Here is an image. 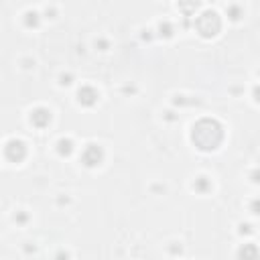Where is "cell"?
Listing matches in <instances>:
<instances>
[{"mask_svg": "<svg viewBox=\"0 0 260 260\" xmlns=\"http://www.w3.org/2000/svg\"><path fill=\"white\" fill-rule=\"evenodd\" d=\"M191 140L195 147L203 153L215 151L224 140V126L214 118H201L193 124Z\"/></svg>", "mask_w": 260, "mask_h": 260, "instance_id": "1", "label": "cell"}, {"mask_svg": "<svg viewBox=\"0 0 260 260\" xmlns=\"http://www.w3.org/2000/svg\"><path fill=\"white\" fill-rule=\"evenodd\" d=\"M195 29H197V33H199L201 37L212 39V37H215L217 33H220V29H222V18H220V15H217L215 10H205L203 15L197 16Z\"/></svg>", "mask_w": 260, "mask_h": 260, "instance_id": "2", "label": "cell"}, {"mask_svg": "<svg viewBox=\"0 0 260 260\" xmlns=\"http://www.w3.org/2000/svg\"><path fill=\"white\" fill-rule=\"evenodd\" d=\"M4 157L10 161V163H20L25 157H27V147H25V142L23 140H8L6 142V147H4Z\"/></svg>", "mask_w": 260, "mask_h": 260, "instance_id": "3", "label": "cell"}, {"mask_svg": "<svg viewBox=\"0 0 260 260\" xmlns=\"http://www.w3.org/2000/svg\"><path fill=\"white\" fill-rule=\"evenodd\" d=\"M104 159V151L98 147V144H88L81 153V163L86 165V167H98Z\"/></svg>", "mask_w": 260, "mask_h": 260, "instance_id": "4", "label": "cell"}, {"mask_svg": "<svg viewBox=\"0 0 260 260\" xmlns=\"http://www.w3.org/2000/svg\"><path fill=\"white\" fill-rule=\"evenodd\" d=\"M51 122V112L47 108H37L31 112V124L37 128H45L47 124Z\"/></svg>", "mask_w": 260, "mask_h": 260, "instance_id": "5", "label": "cell"}, {"mask_svg": "<svg viewBox=\"0 0 260 260\" xmlns=\"http://www.w3.org/2000/svg\"><path fill=\"white\" fill-rule=\"evenodd\" d=\"M77 102L81 104V106H93V104L98 102V92L90 88V86H84V88H79L77 92Z\"/></svg>", "mask_w": 260, "mask_h": 260, "instance_id": "6", "label": "cell"}, {"mask_svg": "<svg viewBox=\"0 0 260 260\" xmlns=\"http://www.w3.org/2000/svg\"><path fill=\"white\" fill-rule=\"evenodd\" d=\"M238 258L240 260H258L260 258V250H258V246L252 244V242H248L244 244L240 250H238Z\"/></svg>", "mask_w": 260, "mask_h": 260, "instance_id": "7", "label": "cell"}, {"mask_svg": "<svg viewBox=\"0 0 260 260\" xmlns=\"http://www.w3.org/2000/svg\"><path fill=\"white\" fill-rule=\"evenodd\" d=\"M57 153L61 154V157H69V154L74 153V142H71L69 138H61L57 142Z\"/></svg>", "mask_w": 260, "mask_h": 260, "instance_id": "8", "label": "cell"}, {"mask_svg": "<svg viewBox=\"0 0 260 260\" xmlns=\"http://www.w3.org/2000/svg\"><path fill=\"white\" fill-rule=\"evenodd\" d=\"M207 187H210V183H207L205 177H199V179L195 181V189H197V191H205Z\"/></svg>", "mask_w": 260, "mask_h": 260, "instance_id": "9", "label": "cell"}, {"mask_svg": "<svg viewBox=\"0 0 260 260\" xmlns=\"http://www.w3.org/2000/svg\"><path fill=\"white\" fill-rule=\"evenodd\" d=\"M159 31H161V35H165V37H171V33H173V27H171L169 23H161Z\"/></svg>", "mask_w": 260, "mask_h": 260, "instance_id": "10", "label": "cell"}, {"mask_svg": "<svg viewBox=\"0 0 260 260\" xmlns=\"http://www.w3.org/2000/svg\"><path fill=\"white\" fill-rule=\"evenodd\" d=\"M37 13H27V25L29 27H37Z\"/></svg>", "mask_w": 260, "mask_h": 260, "instance_id": "11", "label": "cell"}, {"mask_svg": "<svg viewBox=\"0 0 260 260\" xmlns=\"http://www.w3.org/2000/svg\"><path fill=\"white\" fill-rule=\"evenodd\" d=\"M252 212H254L256 215H260V199H254V201H252Z\"/></svg>", "mask_w": 260, "mask_h": 260, "instance_id": "12", "label": "cell"}, {"mask_svg": "<svg viewBox=\"0 0 260 260\" xmlns=\"http://www.w3.org/2000/svg\"><path fill=\"white\" fill-rule=\"evenodd\" d=\"M254 100L260 104V86H256V88H254Z\"/></svg>", "mask_w": 260, "mask_h": 260, "instance_id": "13", "label": "cell"}, {"mask_svg": "<svg viewBox=\"0 0 260 260\" xmlns=\"http://www.w3.org/2000/svg\"><path fill=\"white\" fill-rule=\"evenodd\" d=\"M240 232H242V234H244V232H246V234H250V226H242V230H240Z\"/></svg>", "mask_w": 260, "mask_h": 260, "instance_id": "14", "label": "cell"}, {"mask_svg": "<svg viewBox=\"0 0 260 260\" xmlns=\"http://www.w3.org/2000/svg\"><path fill=\"white\" fill-rule=\"evenodd\" d=\"M252 177H254V181H256V183L260 181V173H252Z\"/></svg>", "mask_w": 260, "mask_h": 260, "instance_id": "15", "label": "cell"}]
</instances>
